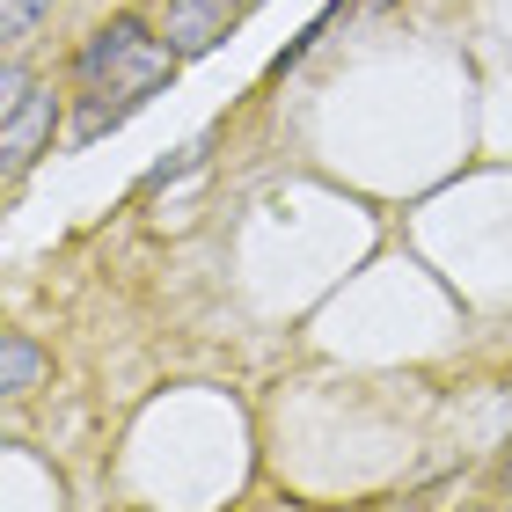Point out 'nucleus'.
Returning <instances> with one entry per match:
<instances>
[{"mask_svg":"<svg viewBox=\"0 0 512 512\" xmlns=\"http://www.w3.org/2000/svg\"><path fill=\"white\" fill-rule=\"evenodd\" d=\"M176 52H169V37H147V22L139 15H118V22H103L96 37L81 44V59H74V81L88 88V96H118V103H147L154 88H169L176 81Z\"/></svg>","mask_w":512,"mask_h":512,"instance_id":"1","label":"nucleus"},{"mask_svg":"<svg viewBox=\"0 0 512 512\" xmlns=\"http://www.w3.org/2000/svg\"><path fill=\"white\" fill-rule=\"evenodd\" d=\"M242 22V0H169V22H161V37H169L176 59H205L213 44Z\"/></svg>","mask_w":512,"mask_h":512,"instance_id":"2","label":"nucleus"},{"mask_svg":"<svg viewBox=\"0 0 512 512\" xmlns=\"http://www.w3.org/2000/svg\"><path fill=\"white\" fill-rule=\"evenodd\" d=\"M52 132H59V96H52V88H37L15 118H0V161H8V183L52 147Z\"/></svg>","mask_w":512,"mask_h":512,"instance_id":"3","label":"nucleus"},{"mask_svg":"<svg viewBox=\"0 0 512 512\" xmlns=\"http://www.w3.org/2000/svg\"><path fill=\"white\" fill-rule=\"evenodd\" d=\"M44 374H52V359H44L30 337H0V388L8 395H30Z\"/></svg>","mask_w":512,"mask_h":512,"instance_id":"4","label":"nucleus"},{"mask_svg":"<svg viewBox=\"0 0 512 512\" xmlns=\"http://www.w3.org/2000/svg\"><path fill=\"white\" fill-rule=\"evenodd\" d=\"M44 15H52V0H0V44H8V52H22V44L37 37Z\"/></svg>","mask_w":512,"mask_h":512,"instance_id":"5","label":"nucleus"},{"mask_svg":"<svg viewBox=\"0 0 512 512\" xmlns=\"http://www.w3.org/2000/svg\"><path fill=\"white\" fill-rule=\"evenodd\" d=\"M125 118H132V103H103V96H88V103H81V118H74V132H81V139H96V132L125 125Z\"/></svg>","mask_w":512,"mask_h":512,"instance_id":"6","label":"nucleus"},{"mask_svg":"<svg viewBox=\"0 0 512 512\" xmlns=\"http://www.w3.org/2000/svg\"><path fill=\"white\" fill-rule=\"evenodd\" d=\"M249 8H256V0H242V15H249Z\"/></svg>","mask_w":512,"mask_h":512,"instance_id":"7","label":"nucleus"},{"mask_svg":"<svg viewBox=\"0 0 512 512\" xmlns=\"http://www.w3.org/2000/svg\"><path fill=\"white\" fill-rule=\"evenodd\" d=\"M505 483H512V476H505Z\"/></svg>","mask_w":512,"mask_h":512,"instance_id":"8","label":"nucleus"}]
</instances>
